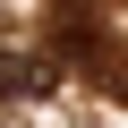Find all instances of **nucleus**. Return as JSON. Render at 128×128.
I'll use <instances>...</instances> for the list:
<instances>
[{"label": "nucleus", "mask_w": 128, "mask_h": 128, "mask_svg": "<svg viewBox=\"0 0 128 128\" xmlns=\"http://www.w3.org/2000/svg\"><path fill=\"white\" fill-rule=\"evenodd\" d=\"M51 86H60L51 60H34V51H0V94H9V102H43Z\"/></svg>", "instance_id": "1"}, {"label": "nucleus", "mask_w": 128, "mask_h": 128, "mask_svg": "<svg viewBox=\"0 0 128 128\" xmlns=\"http://www.w3.org/2000/svg\"><path fill=\"white\" fill-rule=\"evenodd\" d=\"M102 94H111V102H128V60H102Z\"/></svg>", "instance_id": "2"}]
</instances>
